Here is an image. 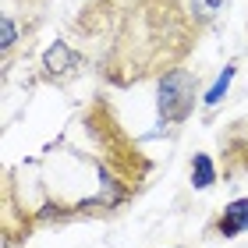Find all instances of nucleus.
I'll use <instances>...</instances> for the list:
<instances>
[{
    "label": "nucleus",
    "instance_id": "obj_6",
    "mask_svg": "<svg viewBox=\"0 0 248 248\" xmlns=\"http://www.w3.org/2000/svg\"><path fill=\"white\" fill-rule=\"evenodd\" d=\"M11 43H15V21L4 18V50H11Z\"/></svg>",
    "mask_w": 248,
    "mask_h": 248
},
{
    "label": "nucleus",
    "instance_id": "obj_5",
    "mask_svg": "<svg viewBox=\"0 0 248 248\" xmlns=\"http://www.w3.org/2000/svg\"><path fill=\"white\" fill-rule=\"evenodd\" d=\"M220 4H227V0H195V11L199 15H217Z\"/></svg>",
    "mask_w": 248,
    "mask_h": 248
},
{
    "label": "nucleus",
    "instance_id": "obj_2",
    "mask_svg": "<svg viewBox=\"0 0 248 248\" xmlns=\"http://www.w3.org/2000/svg\"><path fill=\"white\" fill-rule=\"evenodd\" d=\"M241 231H248V199L231 202V206L223 209V217H220V234L223 238H234V234H241Z\"/></svg>",
    "mask_w": 248,
    "mask_h": 248
},
{
    "label": "nucleus",
    "instance_id": "obj_3",
    "mask_svg": "<svg viewBox=\"0 0 248 248\" xmlns=\"http://www.w3.org/2000/svg\"><path fill=\"white\" fill-rule=\"evenodd\" d=\"M191 177H195V188H209L213 185V163H209V156H195V163H191Z\"/></svg>",
    "mask_w": 248,
    "mask_h": 248
},
{
    "label": "nucleus",
    "instance_id": "obj_1",
    "mask_svg": "<svg viewBox=\"0 0 248 248\" xmlns=\"http://www.w3.org/2000/svg\"><path fill=\"white\" fill-rule=\"evenodd\" d=\"M191 103H195V75L185 67H174L160 82V117L167 124H177L188 117Z\"/></svg>",
    "mask_w": 248,
    "mask_h": 248
},
{
    "label": "nucleus",
    "instance_id": "obj_4",
    "mask_svg": "<svg viewBox=\"0 0 248 248\" xmlns=\"http://www.w3.org/2000/svg\"><path fill=\"white\" fill-rule=\"evenodd\" d=\"M231 78H234V67H227V71H223V78H220V82L209 89V96H206V103H209V107L223 99V93H227V85H231Z\"/></svg>",
    "mask_w": 248,
    "mask_h": 248
}]
</instances>
